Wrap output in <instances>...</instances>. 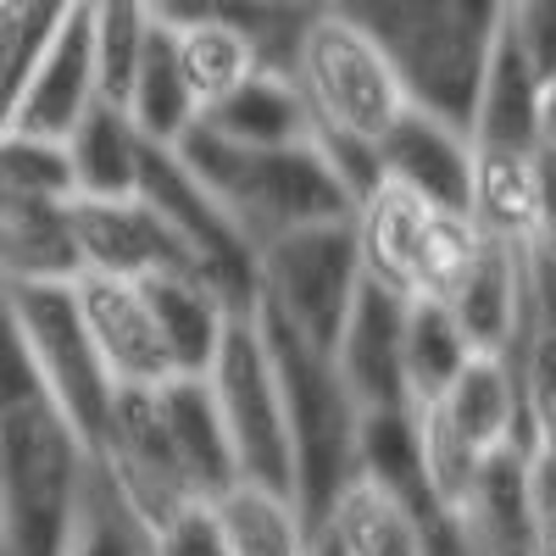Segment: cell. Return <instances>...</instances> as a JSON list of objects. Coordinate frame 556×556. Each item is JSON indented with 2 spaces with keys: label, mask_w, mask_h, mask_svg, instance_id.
Wrapping results in <instances>:
<instances>
[{
  "label": "cell",
  "mask_w": 556,
  "mask_h": 556,
  "mask_svg": "<svg viewBox=\"0 0 556 556\" xmlns=\"http://www.w3.org/2000/svg\"><path fill=\"white\" fill-rule=\"evenodd\" d=\"M89 484V445L0 306V556H62Z\"/></svg>",
  "instance_id": "6da1fadb"
},
{
  "label": "cell",
  "mask_w": 556,
  "mask_h": 556,
  "mask_svg": "<svg viewBox=\"0 0 556 556\" xmlns=\"http://www.w3.org/2000/svg\"><path fill=\"white\" fill-rule=\"evenodd\" d=\"M278 73H290L295 96L306 106L312 139L329 151L340 178L362 195L379 178V139L412 106L390 56L351 17H340L334 7L317 0V7L301 12Z\"/></svg>",
  "instance_id": "7a4b0ae2"
},
{
  "label": "cell",
  "mask_w": 556,
  "mask_h": 556,
  "mask_svg": "<svg viewBox=\"0 0 556 556\" xmlns=\"http://www.w3.org/2000/svg\"><path fill=\"white\" fill-rule=\"evenodd\" d=\"M173 151L217 195L228 223L251 240V251L285 235V228L351 217L356 206V190L340 178V167L312 134L290 139V146H240V139H223L195 117L173 139Z\"/></svg>",
  "instance_id": "3957f363"
},
{
  "label": "cell",
  "mask_w": 556,
  "mask_h": 556,
  "mask_svg": "<svg viewBox=\"0 0 556 556\" xmlns=\"http://www.w3.org/2000/svg\"><path fill=\"white\" fill-rule=\"evenodd\" d=\"M323 7L351 17L390 56L412 106L440 112L456 128L473 123L506 0H323Z\"/></svg>",
  "instance_id": "277c9868"
},
{
  "label": "cell",
  "mask_w": 556,
  "mask_h": 556,
  "mask_svg": "<svg viewBox=\"0 0 556 556\" xmlns=\"http://www.w3.org/2000/svg\"><path fill=\"white\" fill-rule=\"evenodd\" d=\"M273 367H278V395H285V429H290V495L301 518L323 529L340 490L362 473V424L367 412L334 374L323 345L301 340L278 317L256 312Z\"/></svg>",
  "instance_id": "5b68a950"
},
{
  "label": "cell",
  "mask_w": 556,
  "mask_h": 556,
  "mask_svg": "<svg viewBox=\"0 0 556 556\" xmlns=\"http://www.w3.org/2000/svg\"><path fill=\"white\" fill-rule=\"evenodd\" d=\"M406 417L417 434V462H424L429 495L445 513L468 490L484 456L523 445V395H518V379L506 367V356H495V351H473L429 406H417Z\"/></svg>",
  "instance_id": "8992f818"
},
{
  "label": "cell",
  "mask_w": 556,
  "mask_h": 556,
  "mask_svg": "<svg viewBox=\"0 0 556 556\" xmlns=\"http://www.w3.org/2000/svg\"><path fill=\"white\" fill-rule=\"evenodd\" d=\"M362 262L351 217L329 223H301L256 245V312L278 317L301 340L329 351L340 323L356 301Z\"/></svg>",
  "instance_id": "52a82bcc"
},
{
  "label": "cell",
  "mask_w": 556,
  "mask_h": 556,
  "mask_svg": "<svg viewBox=\"0 0 556 556\" xmlns=\"http://www.w3.org/2000/svg\"><path fill=\"white\" fill-rule=\"evenodd\" d=\"M201 379H206L212 406L223 417V434H228V451H235L240 479H256L267 490H290L285 395H278V367H273L262 323H256V306L228 312Z\"/></svg>",
  "instance_id": "ba28073f"
},
{
  "label": "cell",
  "mask_w": 556,
  "mask_h": 556,
  "mask_svg": "<svg viewBox=\"0 0 556 556\" xmlns=\"http://www.w3.org/2000/svg\"><path fill=\"white\" fill-rule=\"evenodd\" d=\"M89 456H96L101 479L117 490V501L151 534L167 529L184 513H201L190 479H184V468H178L167 417H162V384H123V390H112L106 424H101L96 445H89Z\"/></svg>",
  "instance_id": "9c48e42d"
},
{
  "label": "cell",
  "mask_w": 556,
  "mask_h": 556,
  "mask_svg": "<svg viewBox=\"0 0 556 556\" xmlns=\"http://www.w3.org/2000/svg\"><path fill=\"white\" fill-rule=\"evenodd\" d=\"M0 306H7L12 329L34 362V374L45 379V390L56 395V406L73 417V429L84 434V445H96L106 406H112V379L89 345L78 306H73V285L67 278H39V285H0Z\"/></svg>",
  "instance_id": "30bf717a"
},
{
  "label": "cell",
  "mask_w": 556,
  "mask_h": 556,
  "mask_svg": "<svg viewBox=\"0 0 556 556\" xmlns=\"http://www.w3.org/2000/svg\"><path fill=\"white\" fill-rule=\"evenodd\" d=\"M134 195L173 228V240L184 245V256L195 262V273L206 278V285L228 306H235V312H251L256 306V251H251V240L240 235L235 223H228V212L217 206V195L206 190L190 167H184V156L173 146L146 139Z\"/></svg>",
  "instance_id": "8fae6325"
},
{
  "label": "cell",
  "mask_w": 556,
  "mask_h": 556,
  "mask_svg": "<svg viewBox=\"0 0 556 556\" xmlns=\"http://www.w3.org/2000/svg\"><path fill=\"white\" fill-rule=\"evenodd\" d=\"M445 518H451V534H456L462 556H545L529 451L506 445V451L484 456L479 473L451 501Z\"/></svg>",
  "instance_id": "7c38bea8"
},
{
  "label": "cell",
  "mask_w": 556,
  "mask_h": 556,
  "mask_svg": "<svg viewBox=\"0 0 556 556\" xmlns=\"http://www.w3.org/2000/svg\"><path fill=\"white\" fill-rule=\"evenodd\" d=\"M67 235H73L78 273H112V278L195 273V262L173 240V228L139 195H73Z\"/></svg>",
  "instance_id": "4fadbf2b"
},
{
  "label": "cell",
  "mask_w": 556,
  "mask_h": 556,
  "mask_svg": "<svg viewBox=\"0 0 556 556\" xmlns=\"http://www.w3.org/2000/svg\"><path fill=\"white\" fill-rule=\"evenodd\" d=\"M73 306L89 345H96L112 390L123 384H167L173 356L162 345L156 312L139 290V278H112V273H73Z\"/></svg>",
  "instance_id": "5bb4252c"
},
{
  "label": "cell",
  "mask_w": 556,
  "mask_h": 556,
  "mask_svg": "<svg viewBox=\"0 0 556 556\" xmlns=\"http://www.w3.org/2000/svg\"><path fill=\"white\" fill-rule=\"evenodd\" d=\"M401 323H406V301L379 290V285H356V301L340 323V334L329 345L334 374L345 379V390L356 395V406L374 412H406V384H401Z\"/></svg>",
  "instance_id": "9a60e30c"
},
{
  "label": "cell",
  "mask_w": 556,
  "mask_h": 556,
  "mask_svg": "<svg viewBox=\"0 0 556 556\" xmlns=\"http://www.w3.org/2000/svg\"><path fill=\"white\" fill-rule=\"evenodd\" d=\"M468 167H473V134L424 106H406L395 128L379 139V173L412 184L417 195H429L440 206H462Z\"/></svg>",
  "instance_id": "2e32d148"
},
{
  "label": "cell",
  "mask_w": 556,
  "mask_h": 556,
  "mask_svg": "<svg viewBox=\"0 0 556 556\" xmlns=\"http://www.w3.org/2000/svg\"><path fill=\"white\" fill-rule=\"evenodd\" d=\"M462 212L490 245L529 251L540 245V184H534V151L523 146H479L468 167V195Z\"/></svg>",
  "instance_id": "e0dca14e"
},
{
  "label": "cell",
  "mask_w": 556,
  "mask_h": 556,
  "mask_svg": "<svg viewBox=\"0 0 556 556\" xmlns=\"http://www.w3.org/2000/svg\"><path fill=\"white\" fill-rule=\"evenodd\" d=\"M96 96H101V84H96V45H89V12L78 0V12L62 23V34L51 39L45 62L34 67V78H28V89H23V101H17L7 128L39 134V139H62Z\"/></svg>",
  "instance_id": "ac0fdd59"
},
{
  "label": "cell",
  "mask_w": 556,
  "mask_h": 556,
  "mask_svg": "<svg viewBox=\"0 0 556 556\" xmlns=\"http://www.w3.org/2000/svg\"><path fill=\"white\" fill-rule=\"evenodd\" d=\"M206 523L223 556H312L317 529L301 518L290 490H267L256 479H235L217 501H206Z\"/></svg>",
  "instance_id": "d6986e66"
},
{
  "label": "cell",
  "mask_w": 556,
  "mask_h": 556,
  "mask_svg": "<svg viewBox=\"0 0 556 556\" xmlns=\"http://www.w3.org/2000/svg\"><path fill=\"white\" fill-rule=\"evenodd\" d=\"M73 195H134L139 156H146V134L134 128L123 101L96 96L84 106V117L62 134Z\"/></svg>",
  "instance_id": "ffe728a7"
},
{
  "label": "cell",
  "mask_w": 556,
  "mask_h": 556,
  "mask_svg": "<svg viewBox=\"0 0 556 556\" xmlns=\"http://www.w3.org/2000/svg\"><path fill=\"white\" fill-rule=\"evenodd\" d=\"M162 417H167V434H173V451H178V468L190 479L195 501H217L228 484L240 479L235 468V451H228V434H223V417L212 406V390L206 379H190V374H173L162 384Z\"/></svg>",
  "instance_id": "44dd1931"
},
{
  "label": "cell",
  "mask_w": 556,
  "mask_h": 556,
  "mask_svg": "<svg viewBox=\"0 0 556 556\" xmlns=\"http://www.w3.org/2000/svg\"><path fill=\"white\" fill-rule=\"evenodd\" d=\"M139 290H146V301L156 312V329H162V345L173 356V374L201 379L235 306H228L201 273H156V278H139Z\"/></svg>",
  "instance_id": "7402d4cb"
},
{
  "label": "cell",
  "mask_w": 556,
  "mask_h": 556,
  "mask_svg": "<svg viewBox=\"0 0 556 556\" xmlns=\"http://www.w3.org/2000/svg\"><path fill=\"white\" fill-rule=\"evenodd\" d=\"M468 134L479 146H523V151L540 146V73L529 67V56L518 45L506 39V28H495Z\"/></svg>",
  "instance_id": "603a6c76"
},
{
  "label": "cell",
  "mask_w": 556,
  "mask_h": 556,
  "mask_svg": "<svg viewBox=\"0 0 556 556\" xmlns=\"http://www.w3.org/2000/svg\"><path fill=\"white\" fill-rule=\"evenodd\" d=\"M73 235L67 201L0 195V285H39V278H73Z\"/></svg>",
  "instance_id": "cb8c5ba5"
},
{
  "label": "cell",
  "mask_w": 556,
  "mask_h": 556,
  "mask_svg": "<svg viewBox=\"0 0 556 556\" xmlns=\"http://www.w3.org/2000/svg\"><path fill=\"white\" fill-rule=\"evenodd\" d=\"M323 534L334 540L340 556H429L424 523L367 473H356L340 490V501L323 518Z\"/></svg>",
  "instance_id": "d4e9b609"
},
{
  "label": "cell",
  "mask_w": 556,
  "mask_h": 556,
  "mask_svg": "<svg viewBox=\"0 0 556 556\" xmlns=\"http://www.w3.org/2000/svg\"><path fill=\"white\" fill-rule=\"evenodd\" d=\"M518 285H523V251L484 240L468 278L445 295V312L462 329V340H468V351H495V356L506 351L513 323H518Z\"/></svg>",
  "instance_id": "484cf974"
},
{
  "label": "cell",
  "mask_w": 556,
  "mask_h": 556,
  "mask_svg": "<svg viewBox=\"0 0 556 556\" xmlns=\"http://www.w3.org/2000/svg\"><path fill=\"white\" fill-rule=\"evenodd\" d=\"M128 117L134 128L156 139V146H173V139L190 128L201 112L190 101V84L178 73V51H173V28L156 17L146 45H139V62H134V78H128Z\"/></svg>",
  "instance_id": "4316f807"
},
{
  "label": "cell",
  "mask_w": 556,
  "mask_h": 556,
  "mask_svg": "<svg viewBox=\"0 0 556 556\" xmlns=\"http://www.w3.org/2000/svg\"><path fill=\"white\" fill-rule=\"evenodd\" d=\"M206 128H217L223 139H240V146H290V139H306V106L295 96L290 73L262 67L251 73L235 96L217 101L212 112H201Z\"/></svg>",
  "instance_id": "83f0119b"
},
{
  "label": "cell",
  "mask_w": 556,
  "mask_h": 556,
  "mask_svg": "<svg viewBox=\"0 0 556 556\" xmlns=\"http://www.w3.org/2000/svg\"><path fill=\"white\" fill-rule=\"evenodd\" d=\"M468 340L451 323L445 301H406V323H401V384H406V412L429 406L456 367L468 362Z\"/></svg>",
  "instance_id": "f1b7e54d"
},
{
  "label": "cell",
  "mask_w": 556,
  "mask_h": 556,
  "mask_svg": "<svg viewBox=\"0 0 556 556\" xmlns=\"http://www.w3.org/2000/svg\"><path fill=\"white\" fill-rule=\"evenodd\" d=\"M78 0H0V134H7L34 67L45 62Z\"/></svg>",
  "instance_id": "f546056e"
},
{
  "label": "cell",
  "mask_w": 556,
  "mask_h": 556,
  "mask_svg": "<svg viewBox=\"0 0 556 556\" xmlns=\"http://www.w3.org/2000/svg\"><path fill=\"white\" fill-rule=\"evenodd\" d=\"M484 235L462 206H429L424 228H417V251H412V278H406V301H445L468 267L479 262Z\"/></svg>",
  "instance_id": "4dcf8cb0"
},
{
  "label": "cell",
  "mask_w": 556,
  "mask_h": 556,
  "mask_svg": "<svg viewBox=\"0 0 556 556\" xmlns=\"http://www.w3.org/2000/svg\"><path fill=\"white\" fill-rule=\"evenodd\" d=\"M62 556H156V534L117 501V490L96 468V456H89V484H84V501H78V518H73Z\"/></svg>",
  "instance_id": "1f68e13d"
},
{
  "label": "cell",
  "mask_w": 556,
  "mask_h": 556,
  "mask_svg": "<svg viewBox=\"0 0 556 556\" xmlns=\"http://www.w3.org/2000/svg\"><path fill=\"white\" fill-rule=\"evenodd\" d=\"M501 28L529 56L540 84L556 78V0H506V7H501Z\"/></svg>",
  "instance_id": "d6a6232c"
},
{
  "label": "cell",
  "mask_w": 556,
  "mask_h": 556,
  "mask_svg": "<svg viewBox=\"0 0 556 556\" xmlns=\"http://www.w3.org/2000/svg\"><path fill=\"white\" fill-rule=\"evenodd\" d=\"M156 556H223L217 551V534L206 523V506H201V513L173 518L167 529H156Z\"/></svg>",
  "instance_id": "836d02e7"
},
{
  "label": "cell",
  "mask_w": 556,
  "mask_h": 556,
  "mask_svg": "<svg viewBox=\"0 0 556 556\" xmlns=\"http://www.w3.org/2000/svg\"><path fill=\"white\" fill-rule=\"evenodd\" d=\"M534 184H540V251L556 256V146H534Z\"/></svg>",
  "instance_id": "e575fe53"
},
{
  "label": "cell",
  "mask_w": 556,
  "mask_h": 556,
  "mask_svg": "<svg viewBox=\"0 0 556 556\" xmlns=\"http://www.w3.org/2000/svg\"><path fill=\"white\" fill-rule=\"evenodd\" d=\"M540 146H556V78L540 84Z\"/></svg>",
  "instance_id": "d590c367"
},
{
  "label": "cell",
  "mask_w": 556,
  "mask_h": 556,
  "mask_svg": "<svg viewBox=\"0 0 556 556\" xmlns=\"http://www.w3.org/2000/svg\"><path fill=\"white\" fill-rule=\"evenodd\" d=\"M312 556H340V551H334V540L323 534V529H317V551H312Z\"/></svg>",
  "instance_id": "8d00e7d4"
},
{
  "label": "cell",
  "mask_w": 556,
  "mask_h": 556,
  "mask_svg": "<svg viewBox=\"0 0 556 556\" xmlns=\"http://www.w3.org/2000/svg\"><path fill=\"white\" fill-rule=\"evenodd\" d=\"M262 7H317V0H262Z\"/></svg>",
  "instance_id": "74e56055"
},
{
  "label": "cell",
  "mask_w": 556,
  "mask_h": 556,
  "mask_svg": "<svg viewBox=\"0 0 556 556\" xmlns=\"http://www.w3.org/2000/svg\"><path fill=\"white\" fill-rule=\"evenodd\" d=\"M156 7H162V0H151V12H156Z\"/></svg>",
  "instance_id": "f35d334b"
}]
</instances>
